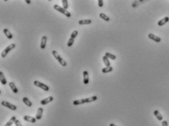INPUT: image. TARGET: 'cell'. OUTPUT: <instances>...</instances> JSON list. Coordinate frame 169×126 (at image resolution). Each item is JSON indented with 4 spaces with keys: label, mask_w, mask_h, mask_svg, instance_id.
<instances>
[{
    "label": "cell",
    "mask_w": 169,
    "mask_h": 126,
    "mask_svg": "<svg viewBox=\"0 0 169 126\" xmlns=\"http://www.w3.org/2000/svg\"><path fill=\"white\" fill-rule=\"evenodd\" d=\"M51 53H52V55L54 56V57L58 61V62H59L63 67H66L67 65L66 62L61 57V56H60V54H58V52L57 51H55V50H54V51H52V52H51Z\"/></svg>",
    "instance_id": "cell-1"
},
{
    "label": "cell",
    "mask_w": 169,
    "mask_h": 126,
    "mask_svg": "<svg viewBox=\"0 0 169 126\" xmlns=\"http://www.w3.org/2000/svg\"><path fill=\"white\" fill-rule=\"evenodd\" d=\"M54 9L57 10V11H59L60 12H61V13H63V15H65L66 17L68 18H70L71 16V12H68L67 10L66 9H64L63 8L60 7V6H59L58 4H55L54 5Z\"/></svg>",
    "instance_id": "cell-2"
},
{
    "label": "cell",
    "mask_w": 169,
    "mask_h": 126,
    "mask_svg": "<svg viewBox=\"0 0 169 126\" xmlns=\"http://www.w3.org/2000/svg\"><path fill=\"white\" fill-rule=\"evenodd\" d=\"M15 47H16V44H15V43H11L10 45H9L7 48H5L4 49V51L2 52V54H1L2 57V58H4L5 56L8 54V53H9L10 51H12V50Z\"/></svg>",
    "instance_id": "cell-3"
},
{
    "label": "cell",
    "mask_w": 169,
    "mask_h": 126,
    "mask_svg": "<svg viewBox=\"0 0 169 126\" xmlns=\"http://www.w3.org/2000/svg\"><path fill=\"white\" fill-rule=\"evenodd\" d=\"M34 85L38 87H40L41 89H42L44 91H49V87H48V85L45 84L41 82V81H34Z\"/></svg>",
    "instance_id": "cell-4"
},
{
    "label": "cell",
    "mask_w": 169,
    "mask_h": 126,
    "mask_svg": "<svg viewBox=\"0 0 169 126\" xmlns=\"http://www.w3.org/2000/svg\"><path fill=\"white\" fill-rule=\"evenodd\" d=\"M1 104H2V106L7 107V108H8V109H10V110H13V111H16V109H17V107L15 105L10 103V102L5 101V100H3V101H2Z\"/></svg>",
    "instance_id": "cell-5"
},
{
    "label": "cell",
    "mask_w": 169,
    "mask_h": 126,
    "mask_svg": "<svg viewBox=\"0 0 169 126\" xmlns=\"http://www.w3.org/2000/svg\"><path fill=\"white\" fill-rule=\"evenodd\" d=\"M148 37L149 39H151V40H154V41H155V42H157V43H160V42L161 41V38H160V37L154 35L152 34V33H149L148 35Z\"/></svg>",
    "instance_id": "cell-6"
},
{
    "label": "cell",
    "mask_w": 169,
    "mask_h": 126,
    "mask_svg": "<svg viewBox=\"0 0 169 126\" xmlns=\"http://www.w3.org/2000/svg\"><path fill=\"white\" fill-rule=\"evenodd\" d=\"M54 100V98L52 96H49L48 98H45L43 100H42L41 101V105H46L48 103H49L50 102H51Z\"/></svg>",
    "instance_id": "cell-7"
},
{
    "label": "cell",
    "mask_w": 169,
    "mask_h": 126,
    "mask_svg": "<svg viewBox=\"0 0 169 126\" xmlns=\"http://www.w3.org/2000/svg\"><path fill=\"white\" fill-rule=\"evenodd\" d=\"M83 82L84 84H88L89 83V75L87 71H83Z\"/></svg>",
    "instance_id": "cell-8"
},
{
    "label": "cell",
    "mask_w": 169,
    "mask_h": 126,
    "mask_svg": "<svg viewBox=\"0 0 169 126\" xmlns=\"http://www.w3.org/2000/svg\"><path fill=\"white\" fill-rule=\"evenodd\" d=\"M46 42H47V37L46 36H43L41 38V49H44L46 46Z\"/></svg>",
    "instance_id": "cell-9"
},
{
    "label": "cell",
    "mask_w": 169,
    "mask_h": 126,
    "mask_svg": "<svg viewBox=\"0 0 169 126\" xmlns=\"http://www.w3.org/2000/svg\"><path fill=\"white\" fill-rule=\"evenodd\" d=\"M23 119H24V120L29 122H31V123H35L36 122V118H34V117H30V116H27V115L24 116Z\"/></svg>",
    "instance_id": "cell-10"
},
{
    "label": "cell",
    "mask_w": 169,
    "mask_h": 126,
    "mask_svg": "<svg viewBox=\"0 0 169 126\" xmlns=\"http://www.w3.org/2000/svg\"><path fill=\"white\" fill-rule=\"evenodd\" d=\"M43 108H38L37 113H36V119H41L42 118V115H43Z\"/></svg>",
    "instance_id": "cell-11"
},
{
    "label": "cell",
    "mask_w": 169,
    "mask_h": 126,
    "mask_svg": "<svg viewBox=\"0 0 169 126\" xmlns=\"http://www.w3.org/2000/svg\"><path fill=\"white\" fill-rule=\"evenodd\" d=\"M168 21H169V18L168 17H165V18H162V19L158 21L157 24H158V26L162 27V26H163V25H165L167 22H168Z\"/></svg>",
    "instance_id": "cell-12"
},
{
    "label": "cell",
    "mask_w": 169,
    "mask_h": 126,
    "mask_svg": "<svg viewBox=\"0 0 169 126\" xmlns=\"http://www.w3.org/2000/svg\"><path fill=\"white\" fill-rule=\"evenodd\" d=\"M86 103V100L85 99H80V100H75L73 101V104L74 106H77V105H81V104H84Z\"/></svg>",
    "instance_id": "cell-13"
},
{
    "label": "cell",
    "mask_w": 169,
    "mask_h": 126,
    "mask_svg": "<svg viewBox=\"0 0 169 126\" xmlns=\"http://www.w3.org/2000/svg\"><path fill=\"white\" fill-rule=\"evenodd\" d=\"M9 86L10 87V89L13 90V92H14V93H18V88L16 87V84L13 83V82H10L9 83Z\"/></svg>",
    "instance_id": "cell-14"
},
{
    "label": "cell",
    "mask_w": 169,
    "mask_h": 126,
    "mask_svg": "<svg viewBox=\"0 0 169 126\" xmlns=\"http://www.w3.org/2000/svg\"><path fill=\"white\" fill-rule=\"evenodd\" d=\"M0 80H1V83L3 85H6L7 84V79H5V76L4 73L1 71L0 72Z\"/></svg>",
    "instance_id": "cell-15"
},
{
    "label": "cell",
    "mask_w": 169,
    "mask_h": 126,
    "mask_svg": "<svg viewBox=\"0 0 169 126\" xmlns=\"http://www.w3.org/2000/svg\"><path fill=\"white\" fill-rule=\"evenodd\" d=\"M92 21L90 19H83V20H80L78 24L80 25H87V24H91Z\"/></svg>",
    "instance_id": "cell-16"
},
{
    "label": "cell",
    "mask_w": 169,
    "mask_h": 126,
    "mask_svg": "<svg viewBox=\"0 0 169 126\" xmlns=\"http://www.w3.org/2000/svg\"><path fill=\"white\" fill-rule=\"evenodd\" d=\"M3 32H4V35H6V37H7L8 39H12V38H13V34L10 32L8 29H6V28L4 29Z\"/></svg>",
    "instance_id": "cell-17"
},
{
    "label": "cell",
    "mask_w": 169,
    "mask_h": 126,
    "mask_svg": "<svg viewBox=\"0 0 169 126\" xmlns=\"http://www.w3.org/2000/svg\"><path fill=\"white\" fill-rule=\"evenodd\" d=\"M23 102H24V103L27 106H28V107H31L32 106V102L30 100V99L28 98H27V97H24V98H23Z\"/></svg>",
    "instance_id": "cell-18"
},
{
    "label": "cell",
    "mask_w": 169,
    "mask_h": 126,
    "mask_svg": "<svg viewBox=\"0 0 169 126\" xmlns=\"http://www.w3.org/2000/svg\"><path fill=\"white\" fill-rule=\"evenodd\" d=\"M16 117H15V116H13V117H12L11 118H10V120L6 123V125H4V126H11L13 124V123H15V122H16Z\"/></svg>",
    "instance_id": "cell-19"
},
{
    "label": "cell",
    "mask_w": 169,
    "mask_h": 126,
    "mask_svg": "<svg viewBox=\"0 0 169 126\" xmlns=\"http://www.w3.org/2000/svg\"><path fill=\"white\" fill-rule=\"evenodd\" d=\"M154 116L156 117H157V119H158V120H160V121L162 120V116L161 115V114H160V111L158 110H155L154 111Z\"/></svg>",
    "instance_id": "cell-20"
},
{
    "label": "cell",
    "mask_w": 169,
    "mask_h": 126,
    "mask_svg": "<svg viewBox=\"0 0 169 126\" xmlns=\"http://www.w3.org/2000/svg\"><path fill=\"white\" fill-rule=\"evenodd\" d=\"M111 71H113V67H111V66L105 67L102 68V70H101V72L103 73H110Z\"/></svg>",
    "instance_id": "cell-21"
},
{
    "label": "cell",
    "mask_w": 169,
    "mask_h": 126,
    "mask_svg": "<svg viewBox=\"0 0 169 126\" xmlns=\"http://www.w3.org/2000/svg\"><path fill=\"white\" fill-rule=\"evenodd\" d=\"M97 100V96H96V95L85 98L86 103H90V102H93V101H95V100Z\"/></svg>",
    "instance_id": "cell-22"
},
{
    "label": "cell",
    "mask_w": 169,
    "mask_h": 126,
    "mask_svg": "<svg viewBox=\"0 0 169 126\" xmlns=\"http://www.w3.org/2000/svg\"><path fill=\"white\" fill-rule=\"evenodd\" d=\"M102 60L105 63V65H106V67H110V62L109 61V59L106 56H104L103 58H102Z\"/></svg>",
    "instance_id": "cell-23"
},
{
    "label": "cell",
    "mask_w": 169,
    "mask_h": 126,
    "mask_svg": "<svg viewBox=\"0 0 169 126\" xmlns=\"http://www.w3.org/2000/svg\"><path fill=\"white\" fill-rule=\"evenodd\" d=\"M105 56H106L108 59H113V60H115V59H116L115 55H114V54H110V53H109V52H106L105 54Z\"/></svg>",
    "instance_id": "cell-24"
},
{
    "label": "cell",
    "mask_w": 169,
    "mask_h": 126,
    "mask_svg": "<svg viewBox=\"0 0 169 126\" xmlns=\"http://www.w3.org/2000/svg\"><path fill=\"white\" fill-rule=\"evenodd\" d=\"M99 17L101 18H102V19L104 20V21H110V18H109V16H107L106 14H105V13H100L99 14Z\"/></svg>",
    "instance_id": "cell-25"
},
{
    "label": "cell",
    "mask_w": 169,
    "mask_h": 126,
    "mask_svg": "<svg viewBox=\"0 0 169 126\" xmlns=\"http://www.w3.org/2000/svg\"><path fill=\"white\" fill-rule=\"evenodd\" d=\"M62 4H63V8L67 10L68 8V1L67 0H62Z\"/></svg>",
    "instance_id": "cell-26"
},
{
    "label": "cell",
    "mask_w": 169,
    "mask_h": 126,
    "mask_svg": "<svg viewBox=\"0 0 169 126\" xmlns=\"http://www.w3.org/2000/svg\"><path fill=\"white\" fill-rule=\"evenodd\" d=\"M74 40H75L74 38H72V37H70L69 40H68V43H67V46H68V47H71V46L74 44Z\"/></svg>",
    "instance_id": "cell-27"
},
{
    "label": "cell",
    "mask_w": 169,
    "mask_h": 126,
    "mask_svg": "<svg viewBox=\"0 0 169 126\" xmlns=\"http://www.w3.org/2000/svg\"><path fill=\"white\" fill-rule=\"evenodd\" d=\"M78 31H76V30H75V31H74L72 33H71V37H72V38H76V36L78 35Z\"/></svg>",
    "instance_id": "cell-28"
},
{
    "label": "cell",
    "mask_w": 169,
    "mask_h": 126,
    "mask_svg": "<svg viewBox=\"0 0 169 126\" xmlns=\"http://www.w3.org/2000/svg\"><path fill=\"white\" fill-rule=\"evenodd\" d=\"M98 2H99V4H98L99 7V8H102L103 5H104V1H103V0H99Z\"/></svg>",
    "instance_id": "cell-29"
},
{
    "label": "cell",
    "mask_w": 169,
    "mask_h": 126,
    "mask_svg": "<svg viewBox=\"0 0 169 126\" xmlns=\"http://www.w3.org/2000/svg\"><path fill=\"white\" fill-rule=\"evenodd\" d=\"M15 125H16V126H22L21 122L19 121L18 119H16V122H15Z\"/></svg>",
    "instance_id": "cell-30"
},
{
    "label": "cell",
    "mask_w": 169,
    "mask_h": 126,
    "mask_svg": "<svg viewBox=\"0 0 169 126\" xmlns=\"http://www.w3.org/2000/svg\"><path fill=\"white\" fill-rule=\"evenodd\" d=\"M162 126H168V122H167L166 120H163V121L162 122Z\"/></svg>",
    "instance_id": "cell-31"
},
{
    "label": "cell",
    "mask_w": 169,
    "mask_h": 126,
    "mask_svg": "<svg viewBox=\"0 0 169 126\" xmlns=\"http://www.w3.org/2000/svg\"><path fill=\"white\" fill-rule=\"evenodd\" d=\"M25 2H27V4H30V3H31V1H30V0H26Z\"/></svg>",
    "instance_id": "cell-32"
},
{
    "label": "cell",
    "mask_w": 169,
    "mask_h": 126,
    "mask_svg": "<svg viewBox=\"0 0 169 126\" xmlns=\"http://www.w3.org/2000/svg\"><path fill=\"white\" fill-rule=\"evenodd\" d=\"M110 126H117V125H115V124H113V123H111V124L110 125Z\"/></svg>",
    "instance_id": "cell-33"
}]
</instances>
